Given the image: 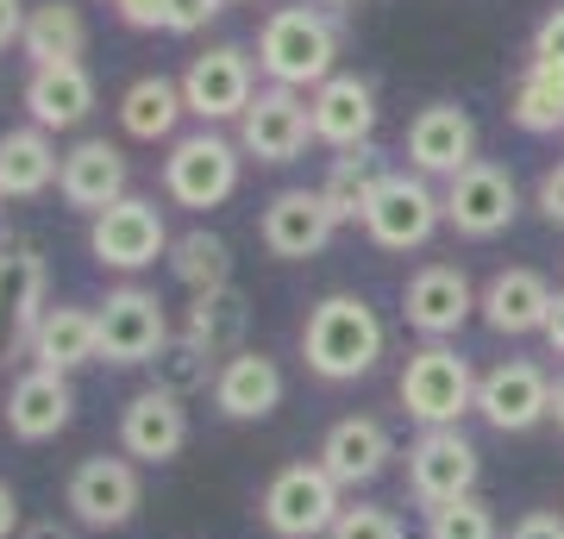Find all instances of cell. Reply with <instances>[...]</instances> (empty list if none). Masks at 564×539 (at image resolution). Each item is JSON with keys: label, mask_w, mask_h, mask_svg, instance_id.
Here are the masks:
<instances>
[{"label": "cell", "mask_w": 564, "mask_h": 539, "mask_svg": "<svg viewBox=\"0 0 564 539\" xmlns=\"http://www.w3.org/2000/svg\"><path fill=\"white\" fill-rule=\"evenodd\" d=\"M132 163H126V151L113 139H76L69 151H63V176H57V195L76 207V214H107L113 201H126L132 188Z\"/></svg>", "instance_id": "22"}, {"label": "cell", "mask_w": 564, "mask_h": 539, "mask_svg": "<svg viewBox=\"0 0 564 539\" xmlns=\"http://www.w3.org/2000/svg\"><path fill=\"white\" fill-rule=\"evenodd\" d=\"M521 214V182L508 176V163H489L477 158L470 170L445 182V226L458 233V239H502L508 226Z\"/></svg>", "instance_id": "11"}, {"label": "cell", "mask_w": 564, "mask_h": 539, "mask_svg": "<svg viewBox=\"0 0 564 539\" xmlns=\"http://www.w3.org/2000/svg\"><path fill=\"white\" fill-rule=\"evenodd\" d=\"M151 370H158V389H170V396H202V389H214V377H220V358H207L202 345L195 339H170V352H163L158 364H151Z\"/></svg>", "instance_id": "35"}, {"label": "cell", "mask_w": 564, "mask_h": 539, "mask_svg": "<svg viewBox=\"0 0 564 539\" xmlns=\"http://www.w3.org/2000/svg\"><path fill=\"white\" fill-rule=\"evenodd\" d=\"M25 533V515H20V489L0 477V539H20Z\"/></svg>", "instance_id": "43"}, {"label": "cell", "mask_w": 564, "mask_h": 539, "mask_svg": "<svg viewBox=\"0 0 564 539\" xmlns=\"http://www.w3.org/2000/svg\"><path fill=\"white\" fill-rule=\"evenodd\" d=\"M395 396L414 427H464V414H477V370L452 339L414 345L395 377Z\"/></svg>", "instance_id": "3"}, {"label": "cell", "mask_w": 564, "mask_h": 539, "mask_svg": "<svg viewBox=\"0 0 564 539\" xmlns=\"http://www.w3.org/2000/svg\"><path fill=\"white\" fill-rule=\"evenodd\" d=\"M339 515H345V489L321 471V459L282 464L258 496V520L270 539H326Z\"/></svg>", "instance_id": "5"}, {"label": "cell", "mask_w": 564, "mask_h": 539, "mask_svg": "<svg viewBox=\"0 0 564 539\" xmlns=\"http://www.w3.org/2000/svg\"><path fill=\"white\" fill-rule=\"evenodd\" d=\"M426 539H502V520L484 496H464L426 515Z\"/></svg>", "instance_id": "36"}, {"label": "cell", "mask_w": 564, "mask_h": 539, "mask_svg": "<svg viewBox=\"0 0 564 539\" xmlns=\"http://www.w3.org/2000/svg\"><path fill=\"white\" fill-rule=\"evenodd\" d=\"M226 7H239V0H226Z\"/></svg>", "instance_id": "49"}, {"label": "cell", "mask_w": 564, "mask_h": 539, "mask_svg": "<svg viewBox=\"0 0 564 539\" xmlns=\"http://www.w3.org/2000/svg\"><path fill=\"white\" fill-rule=\"evenodd\" d=\"M25 13H32L25 0H0V51H7V44H20V32H25Z\"/></svg>", "instance_id": "44"}, {"label": "cell", "mask_w": 564, "mask_h": 539, "mask_svg": "<svg viewBox=\"0 0 564 539\" xmlns=\"http://www.w3.org/2000/svg\"><path fill=\"white\" fill-rule=\"evenodd\" d=\"M389 352V326L370 295H321L302 320V364L321 382H364Z\"/></svg>", "instance_id": "1"}, {"label": "cell", "mask_w": 564, "mask_h": 539, "mask_svg": "<svg viewBox=\"0 0 564 539\" xmlns=\"http://www.w3.org/2000/svg\"><path fill=\"white\" fill-rule=\"evenodd\" d=\"M533 207H540L545 226H564V158L545 163V176L533 182Z\"/></svg>", "instance_id": "39"}, {"label": "cell", "mask_w": 564, "mask_h": 539, "mask_svg": "<svg viewBox=\"0 0 564 539\" xmlns=\"http://www.w3.org/2000/svg\"><path fill=\"white\" fill-rule=\"evenodd\" d=\"M440 226H445V195L421 170H389L370 214H364V233L383 251H421V245H433Z\"/></svg>", "instance_id": "10"}, {"label": "cell", "mask_w": 564, "mask_h": 539, "mask_svg": "<svg viewBox=\"0 0 564 539\" xmlns=\"http://www.w3.org/2000/svg\"><path fill=\"white\" fill-rule=\"evenodd\" d=\"M314 459H321V471L351 496V489H370V483L389 471L395 440H389V427L377 414H345L321 433V452H314Z\"/></svg>", "instance_id": "19"}, {"label": "cell", "mask_w": 564, "mask_h": 539, "mask_svg": "<svg viewBox=\"0 0 564 539\" xmlns=\"http://www.w3.org/2000/svg\"><path fill=\"white\" fill-rule=\"evenodd\" d=\"M477 477H484V452L464 427H421L408 440V496L426 515L445 502L477 496Z\"/></svg>", "instance_id": "6"}, {"label": "cell", "mask_w": 564, "mask_h": 539, "mask_svg": "<svg viewBox=\"0 0 564 539\" xmlns=\"http://www.w3.org/2000/svg\"><path fill=\"white\" fill-rule=\"evenodd\" d=\"M25 358L39 364V370H63V377H76L82 364H101V320H95V308H82V301H51Z\"/></svg>", "instance_id": "26"}, {"label": "cell", "mask_w": 564, "mask_h": 539, "mask_svg": "<svg viewBox=\"0 0 564 539\" xmlns=\"http://www.w3.org/2000/svg\"><path fill=\"white\" fill-rule=\"evenodd\" d=\"M0 201H7V195H0Z\"/></svg>", "instance_id": "50"}, {"label": "cell", "mask_w": 564, "mask_h": 539, "mask_svg": "<svg viewBox=\"0 0 564 539\" xmlns=\"http://www.w3.org/2000/svg\"><path fill=\"white\" fill-rule=\"evenodd\" d=\"M245 326H251V308H245L239 289H214V295H188V314H182V339H195L207 358H232L245 352Z\"/></svg>", "instance_id": "32"}, {"label": "cell", "mask_w": 564, "mask_h": 539, "mask_svg": "<svg viewBox=\"0 0 564 539\" xmlns=\"http://www.w3.org/2000/svg\"><path fill=\"white\" fill-rule=\"evenodd\" d=\"M533 57L545 63H564V7H552L540 25H533Z\"/></svg>", "instance_id": "42"}, {"label": "cell", "mask_w": 564, "mask_h": 539, "mask_svg": "<svg viewBox=\"0 0 564 539\" xmlns=\"http://www.w3.org/2000/svg\"><path fill=\"white\" fill-rule=\"evenodd\" d=\"M402 158H408V170H421L426 182L433 176L452 182L458 170L477 163V120L464 114L458 100H433V107H421V114L408 120Z\"/></svg>", "instance_id": "15"}, {"label": "cell", "mask_w": 564, "mask_h": 539, "mask_svg": "<svg viewBox=\"0 0 564 539\" xmlns=\"http://www.w3.org/2000/svg\"><path fill=\"white\" fill-rule=\"evenodd\" d=\"M239 176H245V151L239 139H226L214 126L202 132H182L163 158V195L188 207V214H214L226 201L239 195Z\"/></svg>", "instance_id": "4"}, {"label": "cell", "mask_w": 564, "mask_h": 539, "mask_svg": "<svg viewBox=\"0 0 564 539\" xmlns=\"http://www.w3.org/2000/svg\"><path fill=\"white\" fill-rule=\"evenodd\" d=\"M552 282L540 270H496V277L477 289V314H484L489 333H502V339H527V333H545V314H552Z\"/></svg>", "instance_id": "24"}, {"label": "cell", "mask_w": 564, "mask_h": 539, "mask_svg": "<svg viewBox=\"0 0 564 539\" xmlns=\"http://www.w3.org/2000/svg\"><path fill=\"white\" fill-rule=\"evenodd\" d=\"M207 396H214L220 420H232V427H258V420H270L282 408L289 377H282V364L270 358V352L245 345V352H232V358L220 364V377H214Z\"/></svg>", "instance_id": "20"}, {"label": "cell", "mask_w": 564, "mask_h": 539, "mask_svg": "<svg viewBox=\"0 0 564 539\" xmlns=\"http://www.w3.org/2000/svg\"><path fill=\"white\" fill-rule=\"evenodd\" d=\"M0 420H7V433L20 445H44L57 440L63 427L76 420V382L63 377V370H20V377L7 382V401H0Z\"/></svg>", "instance_id": "18"}, {"label": "cell", "mask_w": 564, "mask_h": 539, "mask_svg": "<svg viewBox=\"0 0 564 539\" xmlns=\"http://www.w3.org/2000/svg\"><path fill=\"white\" fill-rule=\"evenodd\" d=\"M25 114L44 132H76L88 114H95V76L82 63H63V69H32L25 76Z\"/></svg>", "instance_id": "27"}, {"label": "cell", "mask_w": 564, "mask_h": 539, "mask_svg": "<svg viewBox=\"0 0 564 539\" xmlns=\"http://www.w3.org/2000/svg\"><path fill=\"white\" fill-rule=\"evenodd\" d=\"M545 345L564 358V289H558V301H552V314H545Z\"/></svg>", "instance_id": "46"}, {"label": "cell", "mask_w": 564, "mask_h": 539, "mask_svg": "<svg viewBox=\"0 0 564 539\" xmlns=\"http://www.w3.org/2000/svg\"><path fill=\"white\" fill-rule=\"evenodd\" d=\"M307 114H314V139L333 144V151H358L377 132V88L364 76H326L314 95H307Z\"/></svg>", "instance_id": "25"}, {"label": "cell", "mask_w": 564, "mask_h": 539, "mask_svg": "<svg viewBox=\"0 0 564 539\" xmlns=\"http://www.w3.org/2000/svg\"><path fill=\"white\" fill-rule=\"evenodd\" d=\"M383 176H389V163H383V151H377V144L339 151V158H333V170H326V182H321L333 220H339V226H364V214H370V201H377Z\"/></svg>", "instance_id": "30"}, {"label": "cell", "mask_w": 564, "mask_h": 539, "mask_svg": "<svg viewBox=\"0 0 564 539\" xmlns=\"http://www.w3.org/2000/svg\"><path fill=\"white\" fill-rule=\"evenodd\" d=\"M170 277H176L188 295H214V289H232V245H226L220 233H207V226L182 233V239L170 245Z\"/></svg>", "instance_id": "34"}, {"label": "cell", "mask_w": 564, "mask_h": 539, "mask_svg": "<svg viewBox=\"0 0 564 539\" xmlns=\"http://www.w3.org/2000/svg\"><path fill=\"white\" fill-rule=\"evenodd\" d=\"M170 220H163L158 201L144 195H126L113 201L107 214H95L88 220V258L101 263V270H113V277H139V270H151L158 258H170Z\"/></svg>", "instance_id": "8"}, {"label": "cell", "mask_w": 564, "mask_h": 539, "mask_svg": "<svg viewBox=\"0 0 564 539\" xmlns=\"http://www.w3.org/2000/svg\"><path fill=\"white\" fill-rule=\"evenodd\" d=\"M508 120L521 132H564V63L527 57V69L508 88Z\"/></svg>", "instance_id": "33"}, {"label": "cell", "mask_w": 564, "mask_h": 539, "mask_svg": "<svg viewBox=\"0 0 564 539\" xmlns=\"http://www.w3.org/2000/svg\"><path fill=\"white\" fill-rule=\"evenodd\" d=\"M44 308H51L44 258L32 245H0V345L7 352H32Z\"/></svg>", "instance_id": "23"}, {"label": "cell", "mask_w": 564, "mask_h": 539, "mask_svg": "<svg viewBox=\"0 0 564 539\" xmlns=\"http://www.w3.org/2000/svg\"><path fill=\"white\" fill-rule=\"evenodd\" d=\"M477 314V282L464 277L458 263H421L402 289V320L421 333V345L458 339L464 320Z\"/></svg>", "instance_id": "16"}, {"label": "cell", "mask_w": 564, "mask_h": 539, "mask_svg": "<svg viewBox=\"0 0 564 539\" xmlns=\"http://www.w3.org/2000/svg\"><path fill=\"white\" fill-rule=\"evenodd\" d=\"M251 95H258V69H251V57H245L239 44H214V51H202L182 69L188 120H202V126H226V120L239 126Z\"/></svg>", "instance_id": "13"}, {"label": "cell", "mask_w": 564, "mask_h": 539, "mask_svg": "<svg viewBox=\"0 0 564 539\" xmlns=\"http://www.w3.org/2000/svg\"><path fill=\"white\" fill-rule=\"evenodd\" d=\"M182 445H188V401L182 396L151 382L120 408V452L132 464H176Z\"/></svg>", "instance_id": "21"}, {"label": "cell", "mask_w": 564, "mask_h": 539, "mask_svg": "<svg viewBox=\"0 0 564 539\" xmlns=\"http://www.w3.org/2000/svg\"><path fill=\"white\" fill-rule=\"evenodd\" d=\"M188 114V100H182V82L170 76H139L132 88L120 95V132L139 144H176V126Z\"/></svg>", "instance_id": "31"}, {"label": "cell", "mask_w": 564, "mask_h": 539, "mask_svg": "<svg viewBox=\"0 0 564 539\" xmlns=\"http://www.w3.org/2000/svg\"><path fill=\"white\" fill-rule=\"evenodd\" d=\"M20 539H76V520H25V533Z\"/></svg>", "instance_id": "45"}, {"label": "cell", "mask_w": 564, "mask_h": 539, "mask_svg": "<svg viewBox=\"0 0 564 539\" xmlns=\"http://www.w3.org/2000/svg\"><path fill=\"white\" fill-rule=\"evenodd\" d=\"M314 139V114H307V95L302 88H258L251 107L239 120V151L258 163H295Z\"/></svg>", "instance_id": "14"}, {"label": "cell", "mask_w": 564, "mask_h": 539, "mask_svg": "<svg viewBox=\"0 0 564 539\" xmlns=\"http://www.w3.org/2000/svg\"><path fill=\"white\" fill-rule=\"evenodd\" d=\"M20 51L32 57V69L82 63V51H88V20H82V7H69V0L32 7V13H25V32H20Z\"/></svg>", "instance_id": "29"}, {"label": "cell", "mask_w": 564, "mask_h": 539, "mask_svg": "<svg viewBox=\"0 0 564 539\" xmlns=\"http://www.w3.org/2000/svg\"><path fill=\"white\" fill-rule=\"evenodd\" d=\"M333 233H339V220H333L321 188H282V195H270V207H263V220H258V239L276 263L321 258L326 245H333Z\"/></svg>", "instance_id": "17"}, {"label": "cell", "mask_w": 564, "mask_h": 539, "mask_svg": "<svg viewBox=\"0 0 564 539\" xmlns=\"http://www.w3.org/2000/svg\"><path fill=\"white\" fill-rule=\"evenodd\" d=\"M326 539H408V527H402L395 508H383V502H345V515L333 520Z\"/></svg>", "instance_id": "37"}, {"label": "cell", "mask_w": 564, "mask_h": 539, "mask_svg": "<svg viewBox=\"0 0 564 539\" xmlns=\"http://www.w3.org/2000/svg\"><path fill=\"white\" fill-rule=\"evenodd\" d=\"M508 539H564V508H527L508 527Z\"/></svg>", "instance_id": "40"}, {"label": "cell", "mask_w": 564, "mask_h": 539, "mask_svg": "<svg viewBox=\"0 0 564 539\" xmlns=\"http://www.w3.org/2000/svg\"><path fill=\"white\" fill-rule=\"evenodd\" d=\"M477 420L502 440H521L552 420V377L533 358H502L477 377Z\"/></svg>", "instance_id": "12"}, {"label": "cell", "mask_w": 564, "mask_h": 539, "mask_svg": "<svg viewBox=\"0 0 564 539\" xmlns=\"http://www.w3.org/2000/svg\"><path fill=\"white\" fill-rule=\"evenodd\" d=\"M113 13H120L132 32H163V20H170V0H113Z\"/></svg>", "instance_id": "41"}, {"label": "cell", "mask_w": 564, "mask_h": 539, "mask_svg": "<svg viewBox=\"0 0 564 539\" xmlns=\"http://www.w3.org/2000/svg\"><path fill=\"white\" fill-rule=\"evenodd\" d=\"M552 427H558V433H564V377L552 382Z\"/></svg>", "instance_id": "47"}, {"label": "cell", "mask_w": 564, "mask_h": 539, "mask_svg": "<svg viewBox=\"0 0 564 539\" xmlns=\"http://www.w3.org/2000/svg\"><path fill=\"white\" fill-rule=\"evenodd\" d=\"M326 7H358V0H326Z\"/></svg>", "instance_id": "48"}, {"label": "cell", "mask_w": 564, "mask_h": 539, "mask_svg": "<svg viewBox=\"0 0 564 539\" xmlns=\"http://www.w3.org/2000/svg\"><path fill=\"white\" fill-rule=\"evenodd\" d=\"M226 13V0H170V20H163V32H202L207 20H220Z\"/></svg>", "instance_id": "38"}, {"label": "cell", "mask_w": 564, "mask_h": 539, "mask_svg": "<svg viewBox=\"0 0 564 539\" xmlns=\"http://www.w3.org/2000/svg\"><path fill=\"white\" fill-rule=\"evenodd\" d=\"M258 69L276 88H321L326 76H339V20L326 7H276L258 32Z\"/></svg>", "instance_id": "2"}, {"label": "cell", "mask_w": 564, "mask_h": 539, "mask_svg": "<svg viewBox=\"0 0 564 539\" xmlns=\"http://www.w3.org/2000/svg\"><path fill=\"white\" fill-rule=\"evenodd\" d=\"M95 320H101V364H113V370H144V364H158L170 352V339H176L170 308L151 289H139V282L107 289Z\"/></svg>", "instance_id": "7"}, {"label": "cell", "mask_w": 564, "mask_h": 539, "mask_svg": "<svg viewBox=\"0 0 564 539\" xmlns=\"http://www.w3.org/2000/svg\"><path fill=\"white\" fill-rule=\"evenodd\" d=\"M57 176H63V151L51 144L44 126L25 120V126H7V132H0V195L7 201L44 195Z\"/></svg>", "instance_id": "28"}, {"label": "cell", "mask_w": 564, "mask_h": 539, "mask_svg": "<svg viewBox=\"0 0 564 539\" xmlns=\"http://www.w3.org/2000/svg\"><path fill=\"white\" fill-rule=\"evenodd\" d=\"M139 502H144V477L126 452L120 459L95 452V459H82L76 471H69V483H63V508H69V520L88 527V533H120V527H132Z\"/></svg>", "instance_id": "9"}]
</instances>
